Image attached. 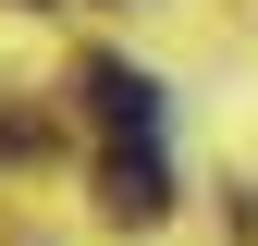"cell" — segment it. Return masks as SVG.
<instances>
[{"label": "cell", "instance_id": "1", "mask_svg": "<svg viewBox=\"0 0 258 246\" xmlns=\"http://www.w3.org/2000/svg\"><path fill=\"white\" fill-rule=\"evenodd\" d=\"M86 111H99L123 148H160V74H148V61H111L99 49V61H86Z\"/></svg>", "mask_w": 258, "mask_h": 246}, {"label": "cell", "instance_id": "2", "mask_svg": "<svg viewBox=\"0 0 258 246\" xmlns=\"http://www.w3.org/2000/svg\"><path fill=\"white\" fill-rule=\"evenodd\" d=\"M99 209L111 222H160V209H172V160H160V148H111L99 160Z\"/></svg>", "mask_w": 258, "mask_h": 246}]
</instances>
